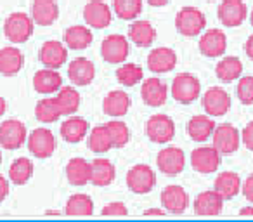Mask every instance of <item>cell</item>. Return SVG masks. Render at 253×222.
Returning a JSON list of instances; mask_svg holds the SVG:
<instances>
[{
  "instance_id": "1",
  "label": "cell",
  "mask_w": 253,
  "mask_h": 222,
  "mask_svg": "<svg viewBox=\"0 0 253 222\" xmlns=\"http://www.w3.org/2000/svg\"><path fill=\"white\" fill-rule=\"evenodd\" d=\"M175 28L184 37H198L207 28V18L198 7L187 5V7H182L177 12Z\"/></svg>"
},
{
  "instance_id": "2",
  "label": "cell",
  "mask_w": 253,
  "mask_h": 222,
  "mask_svg": "<svg viewBox=\"0 0 253 222\" xmlns=\"http://www.w3.org/2000/svg\"><path fill=\"white\" fill-rule=\"evenodd\" d=\"M213 148L220 153L222 156H231L238 151L241 144V132L234 127L232 124H220L215 125L213 134H211Z\"/></svg>"
},
{
  "instance_id": "3",
  "label": "cell",
  "mask_w": 253,
  "mask_h": 222,
  "mask_svg": "<svg viewBox=\"0 0 253 222\" xmlns=\"http://www.w3.org/2000/svg\"><path fill=\"white\" fill-rule=\"evenodd\" d=\"M200 78L193 73H179L172 82V97L180 104H191L200 97Z\"/></svg>"
},
{
  "instance_id": "4",
  "label": "cell",
  "mask_w": 253,
  "mask_h": 222,
  "mask_svg": "<svg viewBox=\"0 0 253 222\" xmlns=\"http://www.w3.org/2000/svg\"><path fill=\"white\" fill-rule=\"evenodd\" d=\"M126 186L135 194H148L156 186V174L149 165L137 163L126 172Z\"/></svg>"
},
{
  "instance_id": "5",
  "label": "cell",
  "mask_w": 253,
  "mask_h": 222,
  "mask_svg": "<svg viewBox=\"0 0 253 222\" xmlns=\"http://www.w3.org/2000/svg\"><path fill=\"white\" fill-rule=\"evenodd\" d=\"M33 19L25 12H14L4 23V33L11 42L23 44L33 35Z\"/></svg>"
},
{
  "instance_id": "6",
  "label": "cell",
  "mask_w": 253,
  "mask_h": 222,
  "mask_svg": "<svg viewBox=\"0 0 253 222\" xmlns=\"http://www.w3.org/2000/svg\"><path fill=\"white\" fill-rule=\"evenodd\" d=\"M128 52H130V42L128 39L120 33H113V35H108L104 40H102L101 45V54L102 59L109 64H120L128 57Z\"/></svg>"
},
{
  "instance_id": "7",
  "label": "cell",
  "mask_w": 253,
  "mask_h": 222,
  "mask_svg": "<svg viewBox=\"0 0 253 222\" xmlns=\"http://www.w3.org/2000/svg\"><path fill=\"white\" fill-rule=\"evenodd\" d=\"M146 134L153 142L165 144V142L172 141L173 135H175V122L169 115H153L146 124Z\"/></svg>"
},
{
  "instance_id": "8",
  "label": "cell",
  "mask_w": 253,
  "mask_h": 222,
  "mask_svg": "<svg viewBox=\"0 0 253 222\" xmlns=\"http://www.w3.org/2000/svg\"><path fill=\"white\" fill-rule=\"evenodd\" d=\"M156 165H158L160 172H163L165 176H179L186 167V155L180 148L169 146L158 153Z\"/></svg>"
},
{
  "instance_id": "9",
  "label": "cell",
  "mask_w": 253,
  "mask_h": 222,
  "mask_svg": "<svg viewBox=\"0 0 253 222\" xmlns=\"http://www.w3.org/2000/svg\"><path fill=\"white\" fill-rule=\"evenodd\" d=\"M28 149L37 158H49L56 151V137L49 129H35L28 137Z\"/></svg>"
},
{
  "instance_id": "10",
  "label": "cell",
  "mask_w": 253,
  "mask_h": 222,
  "mask_svg": "<svg viewBox=\"0 0 253 222\" xmlns=\"http://www.w3.org/2000/svg\"><path fill=\"white\" fill-rule=\"evenodd\" d=\"M218 19L227 28L239 26L248 16V7L243 0H222L217 9Z\"/></svg>"
},
{
  "instance_id": "11",
  "label": "cell",
  "mask_w": 253,
  "mask_h": 222,
  "mask_svg": "<svg viewBox=\"0 0 253 222\" xmlns=\"http://www.w3.org/2000/svg\"><path fill=\"white\" fill-rule=\"evenodd\" d=\"M203 109L210 117H222L231 109V95L222 87H210L203 95Z\"/></svg>"
},
{
  "instance_id": "12",
  "label": "cell",
  "mask_w": 253,
  "mask_h": 222,
  "mask_svg": "<svg viewBox=\"0 0 253 222\" xmlns=\"http://www.w3.org/2000/svg\"><path fill=\"white\" fill-rule=\"evenodd\" d=\"M222 155L213 146H201L191 153V165L200 174H213L220 167Z\"/></svg>"
},
{
  "instance_id": "13",
  "label": "cell",
  "mask_w": 253,
  "mask_h": 222,
  "mask_svg": "<svg viewBox=\"0 0 253 222\" xmlns=\"http://www.w3.org/2000/svg\"><path fill=\"white\" fill-rule=\"evenodd\" d=\"M26 142V127L19 120H5L0 125V146L4 149H19Z\"/></svg>"
},
{
  "instance_id": "14",
  "label": "cell",
  "mask_w": 253,
  "mask_h": 222,
  "mask_svg": "<svg viewBox=\"0 0 253 222\" xmlns=\"http://www.w3.org/2000/svg\"><path fill=\"white\" fill-rule=\"evenodd\" d=\"M141 95L144 104L151 106V108H160L169 99V87H167L165 82L156 77L146 78V80H142Z\"/></svg>"
},
{
  "instance_id": "15",
  "label": "cell",
  "mask_w": 253,
  "mask_h": 222,
  "mask_svg": "<svg viewBox=\"0 0 253 222\" xmlns=\"http://www.w3.org/2000/svg\"><path fill=\"white\" fill-rule=\"evenodd\" d=\"M84 19L90 28H106L113 19L111 7L102 0H90L84 7Z\"/></svg>"
},
{
  "instance_id": "16",
  "label": "cell",
  "mask_w": 253,
  "mask_h": 222,
  "mask_svg": "<svg viewBox=\"0 0 253 222\" xmlns=\"http://www.w3.org/2000/svg\"><path fill=\"white\" fill-rule=\"evenodd\" d=\"M227 49V37L222 30L211 28L200 39V52L207 57H220Z\"/></svg>"
},
{
  "instance_id": "17",
  "label": "cell",
  "mask_w": 253,
  "mask_h": 222,
  "mask_svg": "<svg viewBox=\"0 0 253 222\" xmlns=\"http://www.w3.org/2000/svg\"><path fill=\"white\" fill-rule=\"evenodd\" d=\"M40 63L45 68H52V70H59L68 59V49L63 42L57 40H49L40 47Z\"/></svg>"
},
{
  "instance_id": "18",
  "label": "cell",
  "mask_w": 253,
  "mask_h": 222,
  "mask_svg": "<svg viewBox=\"0 0 253 222\" xmlns=\"http://www.w3.org/2000/svg\"><path fill=\"white\" fill-rule=\"evenodd\" d=\"M162 205L170 214H182L189 207V194L182 186L170 184L162 191Z\"/></svg>"
},
{
  "instance_id": "19",
  "label": "cell",
  "mask_w": 253,
  "mask_h": 222,
  "mask_svg": "<svg viewBox=\"0 0 253 222\" xmlns=\"http://www.w3.org/2000/svg\"><path fill=\"white\" fill-rule=\"evenodd\" d=\"M224 201L225 200L215 189H207L198 194L196 200H194V214L205 215V217L218 215L222 212V208H224Z\"/></svg>"
},
{
  "instance_id": "20",
  "label": "cell",
  "mask_w": 253,
  "mask_h": 222,
  "mask_svg": "<svg viewBox=\"0 0 253 222\" xmlns=\"http://www.w3.org/2000/svg\"><path fill=\"white\" fill-rule=\"evenodd\" d=\"M68 77H70L71 84L80 85V87L92 84L95 77L94 63L87 57H75L68 66Z\"/></svg>"
},
{
  "instance_id": "21",
  "label": "cell",
  "mask_w": 253,
  "mask_h": 222,
  "mask_svg": "<svg viewBox=\"0 0 253 222\" xmlns=\"http://www.w3.org/2000/svg\"><path fill=\"white\" fill-rule=\"evenodd\" d=\"M59 18V5L56 0H33L32 19L35 25L50 26Z\"/></svg>"
},
{
  "instance_id": "22",
  "label": "cell",
  "mask_w": 253,
  "mask_h": 222,
  "mask_svg": "<svg viewBox=\"0 0 253 222\" xmlns=\"http://www.w3.org/2000/svg\"><path fill=\"white\" fill-rule=\"evenodd\" d=\"M130 95L126 94L125 90H111L106 94L104 101H102V109L108 117L120 118L125 117L126 111L130 109Z\"/></svg>"
},
{
  "instance_id": "23",
  "label": "cell",
  "mask_w": 253,
  "mask_h": 222,
  "mask_svg": "<svg viewBox=\"0 0 253 222\" xmlns=\"http://www.w3.org/2000/svg\"><path fill=\"white\" fill-rule=\"evenodd\" d=\"M177 64V54L170 47H158L153 49L148 56V68L153 73H167L173 70Z\"/></svg>"
},
{
  "instance_id": "24",
  "label": "cell",
  "mask_w": 253,
  "mask_h": 222,
  "mask_svg": "<svg viewBox=\"0 0 253 222\" xmlns=\"http://www.w3.org/2000/svg\"><path fill=\"white\" fill-rule=\"evenodd\" d=\"M33 87L39 94H54L63 87V77L57 70H40L33 77Z\"/></svg>"
},
{
  "instance_id": "25",
  "label": "cell",
  "mask_w": 253,
  "mask_h": 222,
  "mask_svg": "<svg viewBox=\"0 0 253 222\" xmlns=\"http://www.w3.org/2000/svg\"><path fill=\"white\" fill-rule=\"evenodd\" d=\"M116 177L115 165L108 158H95L90 162V182L97 187H106L113 184Z\"/></svg>"
},
{
  "instance_id": "26",
  "label": "cell",
  "mask_w": 253,
  "mask_h": 222,
  "mask_svg": "<svg viewBox=\"0 0 253 222\" xmlns=\"http://www.w3.org/2000/svg\"><path fill=\"white\" fill-rule=\"evenodd\" d=\"M213 129H215L213 117H210V115H196L187 124V134H189V137L193 141L205 142L211 137Z\"/></svg>"
},
{
  "instance_id": "27",
  "label": "cell",
  "mask_w": 253,
  "mask_h": 222,
  "mask_svg": "<svg viewBox=\"0 0 253 222\" xmlns=\"http://www.w3.org/2000/svg\"><path fill=\"white\" fill-rule=\"evenodd\" d=\"M88 134V122L82 117H70L61 125V137L66 142L77 144Z\"/></svg>"
},
{
  "instance_id": "28",
  "label": "cell",
  "mask_w": 253,
  "mask_h": 222,
  "mask_svg": "<svg viewBox=\"0 0 253 222\" xmlns=\"http://www.w3.org/2000/svg\"><path fill=\"white\" fill-rule=\"evenodd\" d=\"M25 57L16 47H4L0 50V73L5 77H14L21 71Z\"/></svg>"
},
{
  "instance_id": "29",
  "label": "cell",
  "mask_w": 253,
  "mask_h": 222,
  "mask_svg": "<svg viewBox=\"0 0 253 222\" xmlns=\"http://www.w3.org/2000/svg\"><path fill=\"white\" fill-rule=\"evenodd\" d=\"M128 39L137 47H149L156 39V30L146 19H137L128 28Z\"/></svg>"
},
{
  "instance_id": "30",
  "label": "cell",
  "mask_w": 253,
  "mask_h": 222,
  "mask_svg": "<svg viewBox=\"0 0 253 222\" xmlns=\"http://www.w3.org/2000/svg\"><path fill=\"white\" fill-rule=\"evenodd\" d=\"M92 40H94V35H92L90 28H87V26H82V25L70 26L64 32V45L68 49L84 50L90 45Z\"/></svg>"
},
{
  "instance_id": "31",
  "label": "cell",
  "mask_w": 253,
  "mask_h": 222,
  "mask_svg": "<svg viewBox=\"0 0 253 222\" xmlns=\"http://www.w3.org/2000/svg\"><path fill=\"white\" fill-rule=\"evenodd\" d=\"M213 189L220 194L224 200H232L236 194H239L241 191V177L236 172H222L218 174V177L215 179Z\"/></svg>"
},
{
  "instance_id": "32",
  "label": "cell",
  "mask_w": 253,
  "mask_h": 222,
  "mask_svg": "<svg viewBox=\"0 0 253 222\" xmlns=\"http://www.w3.org/2000/svg\"><path fill=\"white\" fill-rule=\"evenodd\" d=\"M66 177L71 186H85L90 182V163L85 158H71L66 165Z\"/></svg>"
},
{
  "instance_id": "33",
  "label": "cell",
  "mask_w": 253,
  "mask_h": 222,
  "mask_svg": "<svg viewBox=\"0 0 253 222\" xmlns=\"http://www.w3.org/2000/svg\"><path fill=\"white\" fill-rule=\"evenodd\" d=\"M215 73H217L218 80L222 82H234L241 77L243 73V63L239 57L234 56H224L218 61L217 68H215Z\"/></svg>"
},
{
  "instance_id": "34",
  "label": "cell",
  "mask_w": 253,
  "mask_h": 222,
  "mask_svg": "<svg viewBox=\"0 0 253 222\" xmlns=\"http://www.w3.org/2000/svg\"><path fill=\"white\" fill-rule=\"evenodd\" d=\"M61 108L57 104L56 97H45L40 99L35 106V117L42 124H54L61 118Z\"/></svg>"
},
{
  "instance_id": "35",
  "label": "cell",
  "mask_w": 253,
  "mask_h": 222,
  "mask_svg": "<svg viewBox=\"0 0 253 222\" xmlns=\"http://www.w3.org/2000/svg\"><path fill=\"white\" fill-rule=\"evenodd\" d=\"M56 101L63 115H73L80 108V94L75 87H61L57 90Z\"/></svg>"
},
{
  "instance_id": "36",
  "label": "cell",
  "mask_w": 253,
  "mask_h": 222,
  "mask_svg": "<svg viewBox=\"0 0 253 222\" xmlns=\"http://www.w3.org/2000/svg\"><path fill=\"white\" fill-rule=\"evenodd\" d=\"M116 80L125 87H134L144 80V70L135 63H123L116 70Z\"/></svg>"
},
{
  "instance_id": "37",
  "label": "cell",
  "mask_w": 253,
  "mask_h": 222,
  "mask_svg": "<svg viewBox=\"0 0 253 222\" xmlns=\"http://www.w3.org/2000/svg\"><path fill=\"white\" fill-rule=\"evenodd\" d=\"M104 127L109 135V141H111L113 148H123V146L128 144V141H130V129H128V125L125 122L111 120Z\"/></svg>"
},
{
  "instance_id": "38",
  "label": "cell",
  "mask_w": 253,
  "mask_h": 222,
  "mask_svg": "<svg viewBox=\"0 0 253 222\" xmlns=\"http://www.w3.org/2000/svg\"><path fill=\"white\" fill-rule=\"evenodd\" d=\"M68 215H92L94 214V200L88 194L78 193L68 198L66 201Z\"/></svg>"
},
{
  "instance_id": "39",
  "label": "cell",
  "mask_w": 253,
  "mask_h": 222,
  "mask_svg": "<svg viewBox=\"0 0 253 222\" xmlns=\"http://www.w3.org/2000/svg\"><path fill=\"white\" fill-rule=\"evenodd\" d=\"M113 9L123 21H134L142 12V0H113Z\"/></svg>"
},
{
  "instance_id": "40",
  "label": "cell",
  "mask_w": 253,
  "mask_h": 222,
  "mask_svg": "<svg viewBox=\"0 0 253 222\" xmlns=\"http://www.w3.org/2000/svg\"><path fill=\"white\" fill-rule=\"evenodd\" d=\"M87 144L92 153H108L109 149H113L104 125H95V127L92 129L90 134H88Z\"/></svg>"
},
{
  "instance_id": "41",
  "label": "cell",
  "mask_w": 253,
  "mask_h": 222,
  "mask_svg": "<svg viewBox=\"0 0 253 222\" xmlns=\"http://www.w3.org/2000/svg\"><path fill=\"white\" fill-rule=\"evenodd\" d=\"M33 176V163L28 158H18L12 162L11 169H9V177H11L12 184L23 186L26 184Z\"/></svg>"
},
{
  "instance_id": "42",
  "label": "cell",
  "mask_w": 253,
  "mask_h": 222,
  "mask_svg": "<svg viewBox=\"0 0 253 222\" xmlns=\"http://www.w3.org/2000/svg\"><path fill=\"white\" fill-rule=\"evenodd\" d=\"M238 97L243 104L252 106L253 104V77L252 75H246V77L238 78Z\"/></svg>"
},
{
  "instance_id": "43",
  "label": "cell",
  "mask_w": 253,
  "mask_h": 222,
  "mask_svg": "<svg viewBox=\"0 0 253 222\" xmlns=\"http://www.w3.org/2000/svg\"><path fill=\"white\" fill-rule=\"evenodd\" d=\"M126 214H128V208L123 201H111L101 210V215L106 217H125Z\"/></svg>"
},
{
  "instance_id": "44",
  "label": "cell",
  "mask_w": 253,
  "mask_h": 222,
  "mask_svg": "<svg viewBox=\"0 0 253 222\" xmlns=\"http://www.w3.org/2000/svg\"><path fill=\"white\" fill-rule=\"evenodd\" d=\"M241 142L245 144L246 149L253 151V122H248L245 125V129L241 132Z\"/></svg>"
},
{
  "instance_id": "45",
  "label": "cell",
  "mask_w": 253,
  "mask_h": 222,
  "mask_svg": "<svg viewBox=\"0 0 253 222\" xmlns=\"http://www.w3.org/2000/svg\"><path fill=\"white\" fill-rule=\"evenodd\" d=\"M241 191H243V196H245L250 203H253V174H250L245 179V182H243V186H241Z\"/></svg>"
},
{
  "instance_id": "46",
  "label": "cell",
  "mask_w": 253,
  "mask_h": 222,
  "mask_svg": "<svg viewBox=\"0 0 253 222\" xmlns=\"http://www.w3.org/2000/svg\"><path fill=\"white\" fill-rule=\"evenodd\" d=\"M9 194V180L4 176H0V200H5Z\"/></svg>"
},
{
  "instance_id": "47",
  "label": "cell",
  "mask_w": 253,
  "mask_h": 222,
  "mask_svg": "<svg viewBox=\"0 0 253 222\" xmlns=\"http://www.w3.org/2000/svg\"><path fill=\"white\" fill-rule=\"evenodd\" d=\"M144 217H163L165 215V210H162V208H149V210H146Z\"/></svg>"
},
{
  "instance_id": "48",
  "label": "cell",
  "mask_w": 253,
  "mask_h": 222,
  "mask_svg": "<svg viewBox=\"0 0 253 222\" xmlns=\"http://www.w3.org/2000/svg\"><path fill=\"white\" fill-rule=\"evenodd\" d=\"M245 52H246V56H248L250 59L253 61V35H250L248 39H246V44H245Z\"/></svg>"
},
{
  "instance_id": "49",
  "label": "cell",
  "mask_w": 253,
  "mask_h": 222,
  "mask_svg": "<svg viewBox=\"0 0 253 222\" xmlns=\"http://www.w3.org/2000/svg\"><path fill=\"white\" fill-rule=\"evenodd\" d=\"M149 5H153V7H163V5H167L170 2V0H146Z\"/></svg>"
},
{
  "instance_id": "50",
  "label": "cell",
  "mask_w": 253,
  "mask_h": 222,
  "mask_svg": "<svg viewBox=\"0 0 253 222\" xmlns=\"http://www.w3.org/2000/svg\"><path fill=\"white\" fill-rule=\"evenodd\" d=\"M239 215H241V217H253V207L250 205V207L241 208V210H239Z\"/></svg>"
},
{
  "instance_id": "51",
  "label": "cell",
  "mask_w": 253,
  "mask_h": 222,
  "mask_svg": "<svg viewBox=\"0 0 253 222\" xmlns=\"http://www.w3.org/2000/svg\"><path fill=\"white\" fill-rule=\"evenodd\" d=\"M5 109H7V102H5L4 97H0V117L5 113Z\"/></svg>"
},
{
  "instance_id": "52",
  "label": "cell",
  "mask_w": 253,
  "mask_h": 222,
  "mask_svg": "<svg viewBox=\"0 0 253 222\" xmlns=\"http://www.w3.org/2000/svg\"><path fill=\"white\" fill-rule=\"evenodd\" d=\"M250 21H252V25H253V11H252V14H250Z\"/></svg>"
},
{
  "instance_id": "53",
  "label": "cell",
  "mask_w": 253,
  "mask_h": 222,
  "mask_svg": "<svg viewBox=\"0 0 253 222\" xmlns=\"http://www.w3.org/2000/svg\"><path fill=\"white\" fill-rule=\"evenodd\" d=\"M0 163H2V153H0Z\"/></svg>"
},
{
  "instance_id": "54",
  "label": "cell",
  "mask_w": 253,
  "mask_h": 222,
  "mask_svg": "<svg viewBox=\"0 0 253 222\" xmlns=\"http://www.w3.org/2000/svg\"><path fill=\"white\" fill-rule=\"evenodd\" d=\"M208 2H213V0H208Z\"/></svg>"
},
{
  "instance_id": "55",
  "label": "cell",
  "mask_w": 253,
  "mask_h": 222,
  "mask_svg": "<svg viewBox=\"0 0 253 222\" xmlns=\"http://www.w3.org/2000/svg\"><path fill=\"white\" fill-rule=\"evenodd\" d=\"M0 203H2V200H0Z\"/></svg>"
}]
</instances>
